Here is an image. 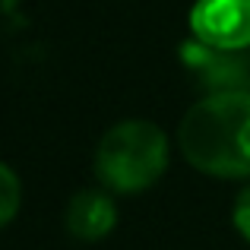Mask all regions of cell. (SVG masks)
<instances>
[{
    "mask_svg": "<svg viewBox=\"0 0 250 250\" xmlns=\"http://www.w3.org/2000/svg\"><path fill=\"white\" fill-rule=\"evenodd\" d=\"M190 29L203 48H250V0H196L190 10Z\"/></svg>",
    "mask_w": 250,
    "mask_h": 250,
    "instance_id": "3",
    "label": "cell"
},
{
    "mask_svg": "<svg viewBox=\"0 0 250 250\" xmlns=\"http://www.w3.org/2000/svg\"><path fill=\"white\" fill-rule=\"evenodd\" d=\"M168 168V140L152 121H121L95 149V177L114 193H143Z\"/></svg>",
    "mask_w": 250,
    "mask_h": 250,
    "instance_id": "2",
    "label": "cell"
},
{
    "mask_svg": "<svg viewBox=\"0 0 250 250\" xmlns=\"http://www.w3.org/2000/svg\"><path fill=\"white\" fill-rule=\"evenodd\" d=\"M117 225V206L104 190H80L67 206V231L76 241L95 244Z\"/></svg>",
    "mask_w": 250,
    "mask_h": 250,
    "instance_id": "4",
    "label": "cell"
},
{
    "mask_svg": "<svg viewBox=\"0 0 250 250\" xmlns=\"http://www.w3.org/2000/svg\"><path fill=\"white\" fill-rule=\"evenodd\" d=\"M231 222L238 228V234L250 244V187H244L234 200V209H231Z\"/></svg>",
    "mask_w": 250,
    "mask_h": 250,
    "instance_id": "6",
    "label": "cell"
},
{
    "mask_svg": "<svg viewBox=\"0 0 250 250\" xmlns=\"http://www.w3.org/2000/svg\"><path fill=\"white\" fill-rule=\"evenodd\" d=\"M181 155L212 177H250V92L222 89L190 104L177 127Z\"/></svg>",
    "mask_w": 250,
    "mask_h": 250,
    "instance_id": "1",
    "label": "cell"
},
{
    "mask_svg": "<svg viewBox=\"0 0 250 250\" xmlns=\"http://www.w3.org/2000/svg\"><path fill=\"white\" fill-rule=\"evenodd\" d=\"M19 203H22V187H19V177L13 174L10 165L0 162V228L10 225L19 212Z\"/></svg>",
    "mask_w": 250,
    "mask_h": 250,
    "instance_id": "5",
    "label": "cell"
}]
</instances>
